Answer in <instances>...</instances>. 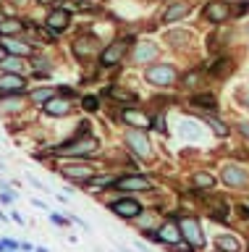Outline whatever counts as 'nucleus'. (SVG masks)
I'll return each mask as SVG.
<instances>
[{
  "label": "nucleus",
  "instance_id": "nucleus-18",
  "mask_svg": "<svg viewBox=\"0 0 249 252\" xmlns=\"http://www.w3.org/2000/svg\"><path fill=\"white\" fill-rule=\"evenodd\" d=\"M5 50H8V53H13V55H16V58H19V55H32V47H29V45H24V42H16V39H5Z\"/></svg>",
  "mask_w": 249,
  "mask_h": 252
},
{
  "label": "nucleus",
  "instance_id": "nucleus-7",
  "mask_svg": "<svg viewBox=\"0 0 249 252\" xmlns=\"http://www.w3.org/2000/svg\"><path fill=\"white\" fill-rule=\"evenodd\" d=\"M221 176H223L225 184H231V187H244V184H247V179H249V176H247V171H244V168H239V165H225Z\"/></svg>",
  "mask_w": 249,
  "mask_h": 252
},
{
  "label": "nucleus",
  "instance_id": "nucleus-5",
  "mask_svg": "<svg viewBox=\"0 0 249 252\" xmlns=\"http://www.w3.org/2000/svg\"><path fill=\"white\" fill-rule=\"evenodd\" d=\"M115 187L123 189V192H144V189H152L150 179H144V176H123V179H115Z\"/></svg>",
  "mask_w": 249,
  "mask_h": 252
},
{
  "label": "nucleus",
  "instance_id": "nucleus-10",
  "mask_svg": "<svg viewBox=\"0 0 249 252\" xmlns=\"http://www.w3.org/2000/svg\"><path fill=\"white\" fill-rule=\"evenodd\" d=\"M205 16H207V21L221 24V21L228 19V8H225V3H221V0H213V3L205 5Z\"/></svg>",
  "mask_w": 249,
  "mask_h": 252
},
{
  "label": "nucleus",
  "instance_id": "nucleus-13",
  "mask_svg": "<svg viewBox=\"0 0 249 252\" xmlns=\"http://www.w3.org/2000/svg\"><path fill=\"white\" fill-rule=\"evenodd\" d=\"M24 79H21L19 74H5L3 79H0V90L3 92H24Z\"/></svg>",
  "mask_w": 249,
  "mask_h": 252
},
{
  "label": "nucleus",
  "instance_id": "nucleus-33",
  "mask_svg": "<svg viewBox=\"0 0 249 252\" xmlns=\"http://www.w3.org/2000/svg\"><path fill=\"white\" fill-rule=\"evenodd\" d=\"M53 220H55V223H60V226H63V223H68V220L63 218V216H58V213H53V216H50Z\"/></svg>",
  "mask_w": 249,
  "mask_h": 252
},
{
  "label": "nucleus",
  "instance_id": "nucleus-14",
  "mask_svg": "<svg viewBox=\"0 0 249 252\" xmlns=\"http://www.w3.org/2000/svg\"><path fill=\"white\" fill-rule=\"evenodd\" d=\"M121 118H123L126 124H131V126H147V124H150L142 110H134V108H123V110H121Z\"/></svg>",
  "mask_w": 249,
  "mask_h": 252
},
{
  "label": "nucleus",
  "instance_id": "nucleus-1",
  "mask_svg": "<svg viewBox=\"0 0 249 252\" xmlns=\"http://www.w3.org/2000/svg\"><path fill=\"white\" fill-rule=\"evenodd\" d=\"M147 82L155 87H170L176 82V68L168 66V63H155V66L147 68Z\"/></svg>",
  "mask_w": 249,
  "mask_h": 252
},
{
  "label": "nucleus",
  "instance_id": "nucleus-39",
  "mask_svg": "<svg viewBox=\"0 0 249 252\" xmlns=\"http://www.w3.org/2000/svg\"><path fill=\"white\" fill-rule=\"evenodd\" d=\"M0 252H5V242H0Z\"/></svg>",
  "mask_w": 249,
  "mask_h": 252
},
{
  "label": "nucleus",
  "instance_id": "nucleus-26",
  "mask_svg": "<svg viewBox=\"0 0 249 252\" xmlns=\"http://www.w3.org/2000/svg\"><path fill=\"white\" fill-rule=\"evenodd\" d=\"M194 184H197V187H213L215 184V179L213 176H210V173H197V176H194Z\"/></svg>",
  "mask_w": 249,
  "mask_h": 252
},
{
  "label": "nucleus",
  "instance_id": "nucleus-12",
  "mask_svg": "<svg viewBox=\"0 0 249 252\" xmlns=\"http://www.w3.org/2000/svg\"><path fill=\"white\" fill-rule=\"evenodd\" d=\"M155 55H158V45L155 42H139L134 50V61L137 63H150Z\"/></svg>",
  "mask_w": 249,
  "mask_h": 252
},
{
  "label": "nucleus",
  "instance_id": "nucleus-25",
  "mask_svg": "<svg viewBox=\"0 0 249 252\" xmlns=\"http://www.w3.org/2000/svg\"><path fill=\"white\" fill-rule=\"evenodd\" d=\"M0 66H3L5 71H11V74H19V71H21V61L19 58H5Z\"/></svg>",
  "mask_w": 249,
  "mask_h": 252
},
{
  "label": "nucleus",
  "instance_id": "nucleus-22",
  "mask_svg": "<svg viewBox=\"0 0 249 252\" xmlns=\"http://www.w3.org/2000/svg\"><path fill=\"white\" fill-rule=\"evenodd\" d=\"M197 124H192V121H181V137L186 139H197L199 137V129H194Z\"/></svg>",
  "mask_w": 249,
  "mask_h": 252
},
{
  "label": "nucleus",
  "instance_id": "nucleus-3",
  "mask_svg": "<svg viewBox=\"0 0 249 252\" xmlns=\"http://www.w3.org/2000/svg\"><path fill=\"white\" fill-rule=\"evenodd\" d=\"M95 147H97L95 139H84V142H68V145H60V147H55V153L58 155H89V153H95Z\"/></svg>",
  "mask_w": 249,
  "mask_h": 252
},
{
  "label": "nucleus",
  "instance_id": "nucleus-4",
  "mask_svg": "<svg viewBox=\"0 0 249 252\" xmlns=\"http://www.w3.org/2000/svg\"><path fill=\"white\" fill-rule=\"evenodd\" d=\"M123 53H126V42H123V39L111 42L103 53H100V63H103V66H115V63L123 58Z\"/></svg>",
  "mask_w": 249,
  "mask_h": 252
},
{
  "label": "nucleus",
  "instance_id": "nucleus-40",
  "mask_svg": "<svg viewBox=\"0 0 249 252\" xmlns=\"http://www.w3.org/2000/svg\"><path fill=\"white\" fill-rule=\"evenodd\" d=\"M34 252H48V250H45V247H37V250H34Z\"/></svg>",
  "mask_w": 249,
  "mask_h": 252
},
{
  "label": "nucleus",
  "instance_id": "nucleus-8",
  "mask_svg": "<svg viewBox=\"0 0 249 252\" xmlns=\"http://www.w3.org/2000/svg\"><path fill=\"white\" fill-rule=\"evenodd\" d=\"M126 145H131V150H134L137 155H142V158L150 155V142H147V137L142 131H129L126 134Z\"/></svg>",
  "mask_w": 249,
  "mask_h": 252
},
{
  "label": "nucleus",
  "instance_id": "nucleus-16",
  "mask_svg": "<svg viewBox=\"0 0 249 252\" xmlns=\"http://www.w3.org/2000/svg\"><path fill=\"white\" fill-rule=\"evenodd\" d=\"M189 13V5L186 3H176V5H170L166 13H163V21H178V19H184V16Z\"/></svg>",
  "mask_w": 249,
  "mask_h": 252
},
{
  "label": "nucleus",
  "instance_id": "nucleus-28",
  "mask_svg": "<svg viewBox=\"0 0 249 252\" xmlns=\"http://www.w3.org/2000/svg\"><path fill=\"white\" fill-rule=\"evenodd\" d=\"M205 121H207L210 126H213L215 134H221V137H223V134H228V126H223L221 121H215V118H205Z\"/></svg>",
  "mask_w": 249,
  "mask_h": 252
},
{
  "label": "nucleus",
  "instance_id": "nucleus-30",
  "mask_svg": "<svg viewBox=\"0 0 249 252\" xmlns=\"http://www.w3.org/2000/svg\"><path fill=\"white\" fill-rule=\"evenodd\" d=\"M155 129H158V131H166V118H155Z\"/></svg>",
  "mask_w": 249,
  "mask_h": 252
},
{
  "label": "nucleus",
  "instance_id": "nucleus-32",
  "mask_svg": "<svg viewBox=\"0 0 249 252\" xmlns=\"http://www.w3.org/2000/svg\"><path fill=\"white\" fill-rule=\"evenodd\" d=\"M74 8H92V3H87V0H74Z\"/></svg>",
  "mask_w": 249,
  "mask_h": 252
},
{
  "label": "nucleus",
  "instance_id": "nucleus-6",
  "mask_svg": "<svg viewBox=\"0 0 249 252\" xmlns=\"http://www.w3.org/2000/svg\"><path fill=\"white\" fill-rule=\"evenodd\" d=\"M60 171H63V176L79 179V181H84V184H87L89 176H92V165H87V163H66Z\"/></svg>",
  "mask_w": 249,
  "mask_h": 252
},
{
  "label": "nucleus",
  "instance_id": "nucleus-37",
  "mask_svg": "<svg viewBox=\"0 0 249 252\" xmlns=\"http://www.w3.org/2000/svg\"><path fill=\"white\" fill-rule=\"evenodd\" d=\"M241 216L249 218V205H241Z\"/></svg>",
  "mask_w": 249,
  "mask_h": 252
},
{
  "label": "nucleus",
  "instance_id": "nucleus-34",
  "mask_svg": "<svg viewBox=\"0 0 249 252\" xmlns=\"http://www.w3.org/2000/svg\"><path fill=\"white\" fill-rule=\"evenodd\" d=\"M11 200H13V192H11L8 187H5V192H3V202H11Z\"/></svg>",
  "mask_w": 249,
  "mask_h": 252
},
{
  "label": "nucleus",
  "instance_id": "nucleus-19",
  "mask_svg": "<svg viewBox=\"0 0 249 252\" xmlns=\"http://www.w3.org/2000/svg\"><path fill=\"white\" fill-rule=\"evenodd\" d=\"M218 250L221 252H239V242L233 236H218Z\"/></svg>",
  "mask_w": 249,
  "mask_h": 252
},
{
  "label": "nucleus",
  "instance_id": "nucleus-20",
  "mask_svg": "<svg viewBox=\"0 0 249 252\" xmlns=\"http://www.w3.org/2000/svg\"><path fill=\"white\" fill-rule=\"evenodd\" d=\"M192 105L207 108V110H215V97H213V94H197V97H192Z\"/></svg>",
  "mask_w": 249,
  "mask_h": 252
},
{
  "label": "nucleus",
  "instance_id": "nucleus-31",
  "mask_svg": "<svg viewBox=\"0 0 249 252\" xmlns=\"http://www.w3.org/2000/svg\"><path fill=\"white\" fill-rule=\"evenodd\" d=\"M197 79H199V74H189V76L184 79V82H186V87H192L194 82H197Z\"/></svg>",
  "mask_w": 249,
  "mask_h": 252
},
{
  "label": "nucleus",
  "instance_id": "nucleus-9",
  "mask_svg": "<svg viewBox=\"0 0 249 252\" xmlns=\"http://www.w3.org/2000/svg\"><path fill=\"white\" fill-rule=\"evenodd\" d=\"M113 213L121 216V218H134V216L142 213V205H139L137 200H118L113 205Z\"/></svg>",
  "mask_w": 249,
  "mask_h": 252
},
{
  "label": "nucleus",
  "instance_id": "nucleus-21",
  "mask_svg": "<svg viewBox=\"0 0 249 252\" xmlns=\"http://www.w3.org/2000/svg\"><path fill=\"white\" fill-rule=\"evenodd\" d=\"M53 94H55V90H48V87H42V90L34 92V102H37V105H48V102L53 100Z\"/></svg>",
  "mask_w": 249,
  "mask_h": 252
},
{
  "label": "nucleus",
  "instance_id": "nucleus-2",
  "mask_svg": "<svg viewBox=\"0 0 249 252\" xmlns=\"http://www.w3.org/2000/svg\"><path fill=\"white\" fill-rule=\"evenodd\" d=\"M181 234L192 247H202V244H205V236H202V231H199V220L197 218H181Z\"/></svg>",
  "mask_w": 249,
  "mask_h": 252
},
{
  "label": "nucleus",
  "instance_id": "nucleus-17",
  "mask_svg": "<svg viewBox=\"0 0 249 252\" xmlns=\"http://www.w3.org/2000/svg\"><path fill=\"white\" fill-rule=\"evenodd\" d=\"M68 110H71V105H68L66 100H50L48 105H45V113L48 116H66Z\"/></svg>",
  "mask_w": 249,
  "mask_h": 252
},
{
  "label": "nucleus",
  "instance_id": "nucleus-15",
  "mask_svg": "<svg viewBox=\"0 0 249 252\" xmlns=\"http://www.w3.org/2000/svg\"><path fill=\"white\" fill-rule=\"evenodd\" d=\"M48 27L53 29V32H63L66 27H68V13L60 8V11H53L50 16H48Z\"/></svg>",
  "mask_w": 249,
  "mask_h": 252
},
{
  "label": "nucleus",
  "instance_id": "nucleus-27",
  "mask_svg": "<svg viewBox=\"0 0 249 252\" xmlns=\"http://www.w3.org/2000/svg\"><path fill=\"white\" fill-rule=\"evenodd\" d=\"M21 24L19 21H13V19H5L3 24H0V32H5V34H13V32H19Z\"/></svg>",
  "mask_w": 249,
  "mask_h": 252
},
{
  "label": "nucleus",
  "instance_id": "nucleus-23",
  "mask_svg": "<svg viewBox=\"0 0 249 252\" xmlns=\"http://www.w3.org/2000/svg\"><path fill=\"white\" fill-rule=\"evenodd\" d=\"M111 94H113L115 100H126V102H134V100H137V94H134V92H129V90H121V87H113V90H111Z\"/></svg>",
  "mask_w": 249,
  "mask_h": 252
},
{
  "label": "nucleus",
  "instance_id": "nucleus-29",
  "mask_svg": "<svg viewBox=\"0 0 249 252\" xmlns=\"http://www.w3.org/2000/svg\"><path fill=\"white\" fill-rule=\"evenodd\" d=\"M84 108H87V110H97V97H84Z\"/></svg>",
  "mask_w": 249,
  "mask_h": 252
},
{
  "label": "nucleus",
  "instance_id": "nucleus-24",
  "mask_svg": "<svg viewBox=\"0 0 249 252\" xmlns=\"http://www.w3.org/2000/svg\"><path fill=\"white\" fill-rule=\"evenodd\" d=\"M95 50H97V45H92V39H79V42H76V53L79 55H89Z\"/></svg>",
  "mask_w": 249,
  "mask_h": 252
},
{
  "label": "nucleus",
  "instance_id": "nucleus-35",
  "mask_svg": "<svg viewBox=\"0 0 249 252\" xmlns=\"http://www.w3.org/2000/svg\"><path fill=\"white\" fill-rule=\"evenodd\" d=\"M5 247H8V250H16V247H21V244L13 242V239H5Z\"/></svg>",
  "mask_w": 249,
  "mask_h": 252
},
{
  "label": "nucleus",
  "instance_id": "nucleus-36",
  "mask_svg": "<svg viewBox=\"0 0 249 252\" xmlns=\"http://www.w3.org/2000/svg\"><path fill=\"white\" fill-rule=\"evenodd\" d=\"M241 134H244V137L249 139V121H247V124H241Z\"/></svg>",
  "mask_w": 249,
  "mask_h": 252
},
{
  "label": "nucleus",
  "instance_id": "nucleus-11",
  "mask_svg": "<svg viewBox=\"0 0 249 252\" xmlns=\"http://www.w3.org/2000/svg\"><path fill=\"white\" fill-rule=\"evenodd\" d=\"M158 239L160 242H166V244H178L184 239V234H181V226H176V223H163V228H160V234H158Z\"/></svg>",
  "mask_w": 249,
  "mask_h": 252
},
{
  "label": "nucleus",
  "instance_id": "nucleus-38",
  "mask_svg": "<svg viewBox=\"0 0 249 252\" xmlns=\"http://www.w3.org/2000/svg\"><path fill=\"white\" fill-rule=\"evenodd\" d=\"M5 53H8V50H5V47H0V63L5 61Z\"/></svg>",
  "mask_w": 249,
  "mask_h": 252
}]
</instances>
